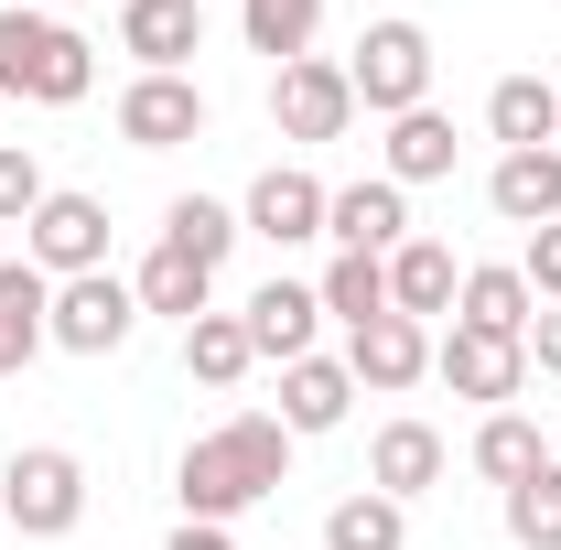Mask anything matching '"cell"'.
I'll return each instance as SVG.
<instances>
[{
	"instance_id": "10",
	"label": "cell",
	"mask_w": 561,
	"mask_h": 550,
	"mask_svg": "<svg viewBox=\"0 0 561 550\" xmlns=\"http://www.w3.org/2000/svg\"><path fill=\"white\" fill-rule=\"evenodd\" d=\"M324 206H335V184H313L302 162H271V173L238 195V227L271 238V249H302V238H324Z\"/></svg>"
},
{
	"instance_id": "4",
	"label": "cell",
	"mask_w": 561,
	"mask_h": 550,
	"mask_svg": "<svg viewBox=\"0 0 561 550\" xmlns=\"http://www.w3.org/2000/svg\"><path fill=\"white\" fill-rule=\"evenodd\" d=\"M0 518H11L22 540H66L76 518H87V465H76L66 443H22V454L0 465Z\"/></svg>"
},
{
	"instance_id": "13",
	"label": "cell",
	"mask_w": 561,
	"mask_h": 550,
	"mask_svg": "<svg viewBox=\"0 0 561 550\" xmlns=\"http://www.w3.org/2000/svg\"><path fill=\"white\" fill-rule=\"evenodd\" d=\"M324 238L356 249V260H389L400 238H411V195L389 184V173H367V184H335V206H324Z\"/></svg>"
},
{
	"instance_id": "16",
	"label": "cell",
	"mask_w": 561,
	"mask_h": 550,
	"mask_svg": "<svg viewBox=\"0 0 561 550\" xmlns=\"http://www.w3.org/2000/svg\"><path fill=\"white\" fill-rule=\"evenodd\" d=\"M346 411H356L346 356H291V367H280V432H291V443H313V432H346Z\"/></svg>"
},
{
	"instance_id": "33",
	"label": "cell",
	"mask_w": 561,
	"mask_h": 550,
	"mask_svg": "<svg viewBox=\"0 0 561 550\" xmlns=\"http://www.w3.org/2000/svg\"><path fill=\"white\" fill-rule=\"evenodd\" d=\"M529 367H551V378H561V302H540V324H529Z\"/></svg>"
},
{
	"instance_id": "28",
	"label": "cell",
	"mask_w": 561,
	"mask_h": 550,
	"mask_svg": "<svg viewBox=\"0 0 561 550\" xmlns=\"http://www.w3.org/2000/svg\"><path fill=\"white\" fill-rule=\"evenodd\" d=\"M238 238H249V227H238V206H216V195H173V206H162V249H184V260H206V271H227Z\"/></svg>"
},
{
	"instance_id": "34",
	"label": "cell",
	"mask_w": 561,
	"mask_h": 550,
	"mask_svg": "<svg viewBox=\"0 0 561 550\" xmlns=\"http://www.w3.org/2000/svg\"><path fill=\"white\" fill-rule=\"evenodd\" d=\"M173 550H238V529H216V518H184V529H173Z\"/></svg>"
},
{
	"instance_id": "27",
	"label": "cell",
	"mask_w": 561,
	"mask_h": 550,
	"mask_svg": "<svg viewBox=\"0 0 561 550\" xmlns=\"http://www.w3.org/2000/svg\"><path fill=\"white\" fill-rule=\"evenodd\" d=\"M238 33H249V55H271V76H280L291 55H313L324 0H238Z\"/></svg>"
},
{
	"instance_id": "1",
	"label": "cell",
	"mask_w": 561,
	"mask_h": 550,
	"mask_svg": "<svg viewBox=\"0 0 561 550\" xmlns=\"http://www.w3.org/2000/svg\"><path fill=\"white\" fill-rule=\"evenodd\" d=\"M280 475H291V432H280V411H238V421H216V432H195V443H184L173 496H184V518L238 529L260 496H280Z\"/></svg>"
},
{
	"instance_id": "8",
	"label": "cell",
	"mask_w": 561,
	"mask_h": 550,
	"mask_svg": "<svg viewBox=\"0 0 561 550\" xmlns=\"http://www.w3.org/2000/svg\"><path fill=\"white\" fill-rule=\"evenodd\" d=\"M22 260H33L44 280L108 271V206H98V195H66V184H55V195L33 206V227H22Z\"/></svg>"
},
{
	"instance_id": "5",
	"label": "cell",
	"mask_w": 561,
	"mask_h": 550,
	"mask_svg": "<svg viewBox=\"0 0 561 550\" xmlns=\"http://www.w3.org/2000/svg\"><path fill=\"white\" fill-rule=\"evenodd\" d=\"M271 130L280 140H346L356 130V87L335 55H291V66L271 76Z\"/></svg>"
},
{
	"instance_id": "6",
	"label": "cell",
	"mask_w": 561,
	"mask_h": 550,
	"mask_svg": "<svg viewBox=\"0 0 561 550\" xmlns=\"http://www.w3.org/2000/svg\"><path fill=\"white\" fill-rule=\"evenodd\" d=\"M130 335H140V291L119 271L55 280V345H66V356H119Z\"/></svg>"
},
{
	"instance_id": "25",
	"label": "cell",
	"mask_w": 561,
	"mask_h": 550,
	"mask_svg": "<svg viewBox=\"0 0 561 550\" xmlns=\"http://www.w3.org/2000/svg\"><path fill=\"white\" fill-rule=\"evenodd\" d=\"M260 367V345H249V313H195L184 324V378H206V389H238Z\"/></svg>"
},
{
	"instance_id": "11",
	"label": "cell",
	"mask_w": 561,
	"mask_h": 550,
	"mask_svg": "<svg viewBox=\"0 0 561 550\" xmlns=\"http://www.w3.org/2000/svg\"><path fill=\"white\" fill-rule=\"evenodd\" d=\"M119 55L140 76H184L206 55V0H119Z\"/></svg>"
},
{
	"instance_id": "3",
	"label": "cell",
	"mask_w": 561,
	"mask_h": 550,
	"mask_svg": "<svg viewBox=\"0 0 561 550\" xmlns=\"http://www.w3.org/2000/svg\"><path fill=\"white\" fill-rule=\"evenodd\" d=\"M346 87H356V108H378V119H411V108H432V33L421 22H367L356 33V55H346Z\"/></svg>"
},
{
	"instance_id": "7",
	"label": "cell",
	"mask_w": 561,
	"mask_h": 550,
	"mask_svg": "<svg viewBox=\"0 0 561 550\" xmlns=\"http://www.w3.org/2000/svg\"><path fill=\"white\" fill-rule=\"evenodd\" d=\"M432 378H443L454 400L507 411V400L529 389V345H518V335H486V324H454V335H432Z\"/></svg>"
},
{
	"instance_id": "9",
	"label": "cell",
	"mask_w": 561,
	"mask_h": 550,
	"mask_svg": "<svg viewBox=\"0 0 561 550\" xmlns=\"http://www.w3.org/2000/svg\"><path fill=\"white\" fill-rule=\"evenodd\" d=\"M206 87L195 76H130L119 87V140L130 151H184V140H206Z\"/></svg>"
},
{
	"instance_id": "26",
	"label": "cell",
	"mask_w": 561,
	"mask_h": 550,
	"mask_svg": "<svg viewBox=\"0 0 561 550\" xmlns=\"http://www.w3.org/2000/svg\"><path fill=\"white\" fill-rule=\"evenodd\" d=\"M324 550H411V507L378 496V485H356V496L324 507Z\"/></svg>"
},
{
	"instance_id": "23",
	"label": "cell",
	"mask_w": 561,
	"mask_h": 550,
	"mask_svg": "<svg viewBox=\"0 0 561 550\" xmlns=\"http://www.w3.org/2000/svg\"><path fill=\"white\" fill-rule=\"evenodd\" d=\"M378 173L411 195V184H443L454 173V119L443 108H411V119H389V151H378Z\"/></svg>"
},
{
	"instance_id": "12",
	"label": "cell",
	"mask_w": 561,
	"mask_h": 550,
	"mask_svg": "<svg viewBox=\"0 0 561 550\" xmlns=\"http://www.w3.org/2000/svg\"><path fill=\"white\" fill-rule=\"evenodd\" d=\"M346 378H356V389H378V400L421 389V378H432V324H411V313L356 324V335H346Z\"/></svg>"
},
{
	"instance_id": "20",
	"label": "cell",
	"mask_w": 561,
	"mask_h": 550,
	"mask_svg": "<svg viewBox=\"0 0 561 550\" xmlns=\"http://www.w3.org/2000/svg\"><path fill=\"white\" fill-rule=\"evenodd\" d=\"M486 130H496V151H540V140H561V87H551V76H496V87H486Z\"/></svg>"
},
{
	"instance_id": "2",
	"label": "cell",
	"mask_w": 561,
	"mask_h": 550,
	"mask_svg": "<svg viewBox=\"0 0 561 550\" xmlns=\"http://www.w3.org/2000/svg\"><path fill=\"white\" fill-rule=\"evenodd\" d=\"M98 87V44L55 22V11H0V98H33V108H76Z\"/></svg>"
},
{
	"instance_id": "35",
	"label": "cell",
	"mask_w": 561,
	"mask_h": 550,
	"mask_svg": "<svg viewBox=\"0 0 561 550\" xmlns=\"http://www.w3.org/2000/svg\"><path fill=\"white\" fill-rule=\"evenodd\" d=\"M11 11H44V0H11Z\"/></svg>"
},
{
	"instance_id": "21",
	"label": "cell",
	"mask_w": 561,
	"mask_h": 550,
	"mask_svg": "<svg viewBox=\"0 0 561 550\" xmlns=\"http://www.w3.org/2000/svg\"><path fill=\"white\" fill-rule=\"evenodd\" d=\"M454 249L443 238H400L389 249V313H411V324H432V313H454Z\"/></svg>"
},
{
	"instance_id": "17",
	"label": "cell",
	"mask_w": 561,
	"mask_h": 550,
	"mask_svg": "<svg viewBox=\"0 0 561 550\" xmlns=\"http://www.w3.org/2000/svg\"><path fill=\"white\" fill-rule=\"evenodd\" d=\"M55 345V280L33 260H0V378H22Z\"/></svg>"
},
{
	"instance_id": "30",
	"label": "cell",
	"mask_w": 561,
	"mask_h": 550,
	"mask_svg": "<svg viewBox=\"0 0 561 550\" xmlns=\"http://www.w3.org/2000/svg\"><path fill=\"white\" fill-rule=\"evenodd\" d=\"M496 518H507V540H518V550H561V454H551L529 485H507V496H496Z\"/></svg>"
},
{
	"instance_id": "22",
	"label": "cell",
	"mask_w": 561,
	"mask_h": 550,
	"mask_svg": "<svg viewBox=\"0 0 561 550\" xmlns=\"http://www.w3.org/2000/svg\"><path fill=\"white\" fill-rule=\"evenodd\" d=\"M540 465H551V432H540L529 411H486V421H476V475H486L496 496H507V485H529Z\"/></svg>"
},
{
	"instance_id": "19",
	"label": "cell",
	"mask_w": 561,
	"mask_h": 550,
	"mask_svg": "<svg viewBox=\"0 0 561 550\" xmlns=\"http://www.w3.org/2000/svg\"><path fill=\"white\" fill-rule=\"evenodd\" d=\"M454 324H486V335H518V345H529V324H540V291L518 280V260H486V271L454 280Z\"/></svg>"
},
{
	"instance_id": "31",
	"label": "cell",
	"mask_w": 561,
	"mask_h": 550,
	"mask_svg": "<svg viewBox=\"0 0 561 550\" xmlns=\"http://www.w3.org/2000/svg\"><path fill=\"white\" fill-rule=\"evenodd\" d=\"M44 195H55V184H44V162H33L22 140H0V227H33Z\"/></svg>"
},
{
	"instance_id": "15",
	"label": "cell",
	"mask_w": 561,
	"mask_h": 550,
	"mask_svg": "<svg viewBox=\"0 0 561 550\" xmlns=\"http://www.w3.org/2000/svg\"><path fill=\"white\" fill-rule=\"evenodd\" d=\"M238 313H249V345H260L271 367H291V356H313V324H324V291L280 271V280H260V291H249Z\"/></svg>"
},
{
	"instance_id": "14",
	"label": "cell",
	"mask_w": 561,
	"mask_h": 550,
	"mask_svg": "<svg viewBox=\"0 0 561 550\" xmlns=\"http://www.w3.org/2000/svg\"><path fill=\"white\" fill-rule=\"evenodd\" d=\"M443 465H454V443H443L432 421H378V443H367V485H378V496H400V507L432 496Z\"/></svg>"
},
{
	"instance_id": "18",
	"label": "cell",
	"mask_w": 561,
	"mask_h": 550,
	"mask_svg": "<svg viewBox=\"0 0 561 550\" xmlns=\"http://www.w3.org/2000/svg\"><path fill=\"white\" fill-rule=\"evenodd\" d=\"M486 206L507 216V227H551V216H561V140H540V151H496Z\"/></svg>"
},
{
	"instance_id": "29",
	"label": "cell",
	"mask_w": 561,
	"mask_h": 550,
	"mask_svg": "<svg viewBox=\"0 0 561 550\" xmlns=\"http://www.w3.org/2000/svg\"><path fill=\"white\" fill-rule=\"evenodd\" d=\"M313 291H324V313L356 335V324H378V313H389V260H356V249H335Z\"/></svg>"
},
{
	"instance_id": "24",
	"label": "cell",
	"mask_w": 561,
	"mask_h": 550,
	"mask_svg": "<svg viewBox=\"0 0 561 550\" xmlns=\"http://www.w3.org/2000/svg\"><path fill=\"white\" fill-rule=\"evenodd\" d=\"M130 291H140V313H173V324L216 313V271H206V260H184V249H151V260L130 271Z\"/></svg>"
},
{
	"instance_id": "32",
	"label": "cell",
	"mask_w": 561,
	"mask_h": 550,
	"mask_svg": "<svg viewBox=\"0 0 561 550\" xmlns=\"http://www.w3.org/2000/svg\"><path fill=\"white\" fill-rule=\"evenodd\" d=\"M518 280H529L540 302H561V216H551V227H529V260H518Z\"/></svg>"
}]
</instances>
